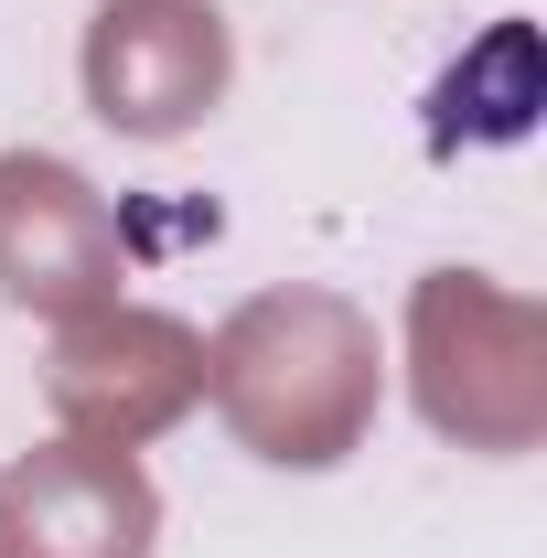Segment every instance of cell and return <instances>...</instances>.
<instances>
[{"label":"cell","instance_id":"6da1fadb","mask_svg":"<svg viewBox=\"0 0 547 558\" xmlns=\"http://www.w3.org/2000/svg\"><path fill=\"white\" fill-rule=\"evenodd\" d=\"M376 387H387L376 323L333 290H258L205 344V398L226 409V429L290 473L343 462L376 429Z\"/></svg>","mask_w":547,"mask_h":558},{"label":"cell","instance_id":"7a4b0ae2","mask_svg":"<svg viewBox=\"0 0 547 558\" xmlns=\"http://www.w3.org/2000/svg\"><path fill=\"white\" fill-rule=\"evenodd\" d=\"M409 376L440 440L526 451L547 418V323L483 269H429L409 301Z\"/></svg>","mask_w":547,"mask_h":558},{"label":"cell","instance_id":"3957f363","mask_svg":"<svg viewBox=\"0 0 547 558\" xmlns=\"http://www.w3.org/2000/svg\"><path fill=\"white\" fill-rule=\"evenodd\" d=\"M86 108L130 140H183L194 119H215L226 75H236V33L215 0H97L86 22Z\"/></svg>","mask_w":547,"mask_h":558},{"label":"cell","instance_id":"277c9868","mask_svg":"<svg viewBox=\"0 0 547 558\" xmlns=\"http://www.w3.org/2000/svg\"><path fill=\"white\" fill-rule=\"evenodd\" d=\"M44 387H54L65 440L139 451L150 429H172V418L205 398V344H194L172 312H130V301H108V312H75V323H65Z\"/></svg>","mask_w":547,"mask_h":558},{"label":"cell","instance_id":"5b68a950","mask_svg":"<svg viewBox=\"0 0 547 558\" xmlns=\"http://www.w3.org/2000/svg\"><path fill=\"white\" fill-rule=\"evenodd\" d=\"M119 279H130V247L97 183L54 150H0V290L22 312L75 323V312H108Z\"/></svg>","mask_w":547,"mask_h":558},{"label":"cell","instance_id":"8992f818","mask_svg":"<svg viewBox=\"0 0 547 558\" xmlns=\"http://www.w3.org/2000/svg\"><path fill=\"white\" fill-rule=\"evenodd\" d=\"M161 494L130 451L44 440L0 473V558H150Z\"/></svg>","mask_w":547,"mask_h":558}]
</instances>
